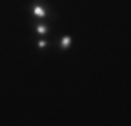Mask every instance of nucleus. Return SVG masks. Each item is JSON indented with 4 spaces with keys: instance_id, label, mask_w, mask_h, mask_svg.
I'll list each match as a JSON object with an SVG mask.
<instances>
[{
    "instance_id": "obj_1",
    "label": "nucleus",
    "mask_w": 131,
    "mask_h": 126,
    "mask_svg": "<svg viewBox=\"0 0 131 126\" xmlns=\"http://www.w3.org/2000/svg\"><path fill=\"white\" fill-rule=\"evenodd\" d=\"M31 14H33V16H37V18H40V19H44V18H47L49 10H47L46 5H42L40 2H35V4L31 5Z\"/></svg>"
},
{
    "instance_id": "obj_2",
    "label": "nucleus",
    "mask_w": 131,
    "mask_h": 126,
    "mask_svg": "<svg viewBox=\"0 0 131 126\" xmlns=\"http://www.w3.org/2000/svg\"><path fill=\"white\" fill-rule=\"evenodd\" d=\"M72 46V37L70 35H63L60 39V47H61V51H65V49H68Z\"/></svg>"
},
{
    "instance_id": "obj_4",
    "label": "nucleus",
    "mask_w": 131,
    "mask_h": 126,
    "mask_svg": "<svg viewBox=\"0 0 131 126\" xmlns=\"http://www.w3.org/2000/svg\"><path fill=\"white\" fill-rule=\"evenodd\" d=\"M37 46H39V49H46V47H47V46H49V42H47V40H44V39H40V40H39V44H37Z\"/></svg>"
},
{
    "instance_id": "obj_3",
    "label": "nucleus",
    "mask_w": 131,
    "mask_h": 126,
    "mask_svg": "<svg viewBox=\"0 0 131 126\" xmlns=\"http://www.w3.org/2000/svg\"><path fill=\"white\" fill-rule=\"evenodd\" d=\"M35 30H37V33H39L40 37H44V35H47V33H49V26H47L46 23H39V25L35 26Z\"/></svg>"
}]
</instances>
